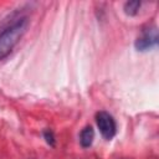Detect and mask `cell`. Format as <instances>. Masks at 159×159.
Returning <instances> with one entry per match:
<instances>
[{"mask_svg":"<svg viewBox=\"0 0 159 159\" xmlns=\"http://www.w3.org/2000/svg\"><path fill=\"white\" fill-rule=\"evenodd\" d=\"M27 25L29 20L26 17H20L14 24L7 26L2 32H0V61L11 53L14 47L19 43L26 32Z\"/></svg>","mask_w":159,"mask_h":159,"instance_id":"cell-1","label":"cell"},{"mask_svg":"<svg viewBox=\"0 0 159 159\" xmlns=\"http://www.w3.org/2000/svg\"><path fill=\"white\" fill-rule=\"evenodd\" d=\"M158 43V30L155 25H147L142 29V34L140 36L135 40L134 46L137 48V51L144 52L148 51L153 47H155Z\"/></svg>","mask_w":159,"mask_h":159,"instance_id":"cell-2","label":"cell"},{"mask_svg":"<svg viewBox=\"0 0 159 159\" xmlns=\"http://www.w3.org/2000/svg\"><path fill=\"white\" fill-rule=\"evenodd\" d=\"M96 123H97V127H98L102 137L106 140L113 139V137L116 135V132H117V124H116L114 118L108 112H104V111L98 112L96 114Z\"/></svg>","mask_w":159,"mask_h":159,"instance_id":"cell-3","label":"cell"},{"mask_svg":"<svg viewBox=\"0 0 159 159\" xmlns=\"http://www.w3.org/2000/svg\"><path fill=\"white\" fill-rule=\"evenodd\" d=\"M94 139V130L91 125H86L81 133H80V143L82 145V148H88L92 145Z\"/></svg>","mask_w":159,"mask_h":159,"instance_id":"cell-4","label":"cell"},{"mask_svg":"<svg viewBox=\"0 0 159 159\" xmlns=\"http://www.w3.org/2000/svg\"><path fill=\"white\" fill-rule=\"evenodd\" d=\"M142 2L138 1V0H134V1H127L123 6V10L125 12V15L128 16H135L139 11V7H140Z\"/></svg>","mask_w":159,"mask_h":159,"instance_id":"cell-5","label":"cell"},{"mask_svg":"<svg viewBox=\"0 0 159 159\" xmlns=\"http://www.w3.org/2000/svg\"><path fill=\"white\" fill-rule=\"evenodd\" d=\"M43 138L48 145H51V147L55 145V135H53V132L51 129H46L43 132Z\"/></svg>","mask_w":159,"mask_h":159,"instance_id":"cell-6","label":"cell"}]
</instances>
